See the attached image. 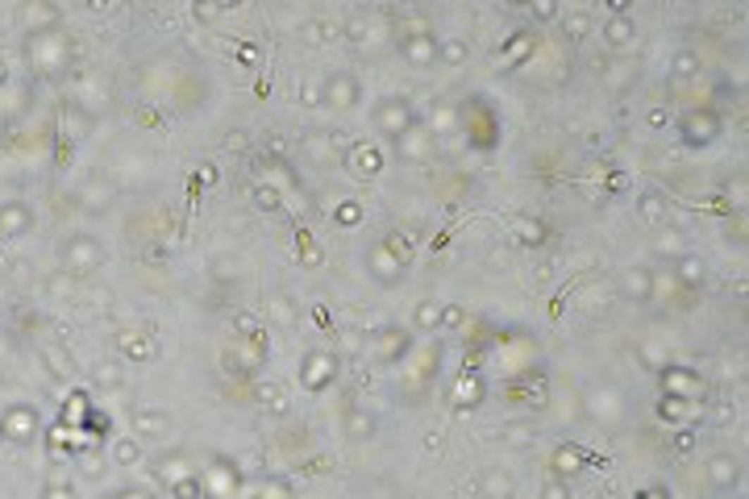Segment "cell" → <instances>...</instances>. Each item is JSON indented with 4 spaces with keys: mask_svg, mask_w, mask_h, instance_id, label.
Instances as JSON below:
<instances>
[{
    "mask_svg": "<svg viewBox=\"0 0 749 499\" xmlns=\"http://www.w3.org/2000/svg\"><path fill=\"white\" fill-rule=\"evenodd\" d=\"M441 324H445V329H458V324H462V308H458V304H445V308H441Z\"/></svg>",
    "mask_w": 749,
    "mask_h": 499,
    "instance_id": "17",
    "label": "cell"
},
{
    "mask_svg": "<svg viewBox=\"0 0 749 499\" xmlns=\"http://www.w3.org/2000/svg\"><path fill=\"white\" fill-rule=\"evenodd\" d=\"M441 58H445V63H462V58H466V42H462V38H450V42L441 46Z\"/></svg>",
    "mask_w": 749,
    "mask_h": 499,
    "instance_id": "14",
    "label": "cell"
},
{
    "mask_svg": "<svg viewBox=\"0 0 749 499\" xmlns=\"http://www.w3.org/2000/svg\"><path fill=\"white\" fill-rule=\"evenodd\" d=\"M441 324V304L438 300H421L416 304V329H438Z\"/></svg>",
    "mask_w": 749,
    "mask_h": 499,
    "instance_id": "9",
    "label": "cell"
},
{
    "mask_svg": "<svg viewBox=\"0 0 749 499\" xmlns=\"http://www.w3.org/2000/svg\"><path fill=\"white\" fill-rule=\"evenodd\" d=\"M304 104H321V91L312 88V84H309V88H304Z\"/></svg>",
    "mask_w": 749,
    "mask_h": 499,
    "instance_id": "24",
    "label": "cell"
},
{
    "mask_svg": "<svg viewBox=\"0 0 749 499\" xmlns=\"http://www.w3.org/2000/svg\"><path fill=\"white\" fill-rule=\"evenodd\" d=\"M604 42L612 46V50H624V46L637 42V25H633V17H608V25H604Z\"/></svg>",
    "mask_w": 749,
    "mask_h": 499,
    "instance_id": "2",
    "label": "cell"
},
{
    "mask_svg": "<svg viewBox=\"0 0 749 499\" xmlns=\"http://www.w3.org/2000/svg\"><path fill=\"white\" fill-rule=\"evenodd\" d=\"M346 433H350L354 441H366V437H375V416H366V412L354 408L346 416Z\"/></svg>",
    "mask_w": 749,
    "mask_h": 499,
    "instance_id": "7",
    "label": "cell"
},
{
    "mask_svg": "<svg viewBox=\"0 0 749 499\" xmlns=\"http://www.w3.org/2000/svg\"><path fill=\"white\" fill-rule=\"evenodd\" d=\"M629 296H633V300H650V274L645 271L629 274Z\"/></svg>",
    "mask_w": 749,
    "mask_h": 499,
    "instance_id": "12",
    "label": "cell"
},
{
    "mask_svg": "<svg viewBox=\"0 0 749 499\" xmlns=\"http://www.w3.org/2000/svg\"><path fill=\"white\" fill-rule=\"evenodd\" d=\"M716 420H720V424H729V420H733V408H729V404H720V408H716Z\"/></svg>",
    "mask_w": 749,
    "mask_h": 499,
    "instance_id": "23",
    "label": "cell"
},
{
    "mask_svg": "<svg viewBox=\"0 0 749 499\" xmlns=\"http://www.w3.org/2000/svg\"><path fill=\"white\" fill-rule=\"evenodd\" d=\"M679 279H683V287H695V283L704 279V267H700V258H683V263H679Z\"/></svg>",
    "mask_w": 749,
    "mask_h": 499,
    "instance_id": "10",
    "label": "cell"
},
{
    "mask_svg": "<svg viewBox=\"0 0 749 499\" xmlns=\"http://www.w3.org/2000/svg\"><path fill=\"white\" fill-rule=\"evenodd\" d=\"M325 96H329L333 104H342V108H346V104H354V100H358V84H354L350 75H333V80H329V88H325Z\"/></svg>",
    "mask_w": 749,
    "mask_h": 499,
    "instance_id": "6",
    "label": "cell"
},
{
    "mask_svg": "<svg viewBox=\"0 0 749 499\" xmlns=\"http://www.w3.org/2000/svg\"><path fill=\"white\" fill-rule=\"evenodd\" d=\"M558 13H562L558 4H533V17H541V21H554Z\"/></svg>",
    "mask_w": 749,
    "mask_h": 499,
    "instance_id": "19",
    "label": "cell"
},
{
    "mask_svg": "<svg viewBox=\"0 0 749 499\" xmlns=\"http://www.w3.org/2000/svg\"><path fill=\"white\" fill-rule=\"evenodd\" d=\"M545 499H567V491H562V483H550V487H545Z\"/></svg>",
    "mask_w": 749,
    "mask_h": 499,
    "instance_id": "22",
    "label": "cell"
},
{
    "mask_svg": "<svg viewBox=\"0 0 749 499\" xmlns=\"http://www.w3.org/2000/svg\"><path fill=\"white\" fill-rule=\"evenodd\" d=\"M558 470H567V474H571V470H578V457H574V454H558Z\"/></svg>",
    "mask_w": 749,
    "mask_h": 499,
    "instance_id": "20",
    "label": "cell"
},
{
    "mask_svg": "<svg viewBox=\"0 0 749 499\" xmlns=\"http://www.w3.org/2000/svg\"><path fill=\"white\" fill-rule=\"evenodd\" d=\"M641 217H645V221H662V217H666L658 196H645V200H641Z\"/></svg>",
    "mask_w": 749,
    "mask_h": 499,
    "instance_id": "15",
    "label": "cell"
},
{
    "mask_svg": "<svg viewBox=\"0 0 749 499\" xmlns=\"http://www.w3.org/2000/svg\"><path fill=\"white\" fill-rule=\"evenodd\" d=\"M483 491L491 499L500 495V499H508L512 495V479H508V474H504V470H487V479H483Z\"/></svg>",
    "mask_w": 749,
    "mask_h": 499,
    "instance_id": "8",
    "label": "cell"
},
{
    "mask_svg": "<svg viewBox=\"0 0 749 499\" xmlns=\"http://www.w3.org/2000/svg\"><path fill=\"white\" fill-rule=\"evenodd\" d=\"M263 495H266V499H287V487H283V483H271Z\"/></svg>",
    "mask_w": 749,
    "mask_h": 499,
    "instance_id": "21",
    "label": "cell"
},
{
    "mask_svg": "<svg viewBox=\"0 0 749 499\" xmlns=\"http://www.w3.org/2000/svg\"><path fill=\"white\" fill-rule=\"evenodd\" d=\"M375 121H379V130L383 134H404L408 125H412V108H408V100H400V96H388L383 104H379V113H375Z\"/></svg>",
    "mask_w": 749,
    "mask_h": 499,
    "instance_id": "1",
    "label": "cell"
},
{
    "mask_svg": "<svg viewBox=\"0 0 749 499\" xmlns=\"http://www.w3.org/2000/svg\"><path fill=\"white\" fill-rule=\"evenodd\" d=\"M309 366H312V370H309V383H312V387H321V379H325V370H321V366H329V358H321V354H316Z\"/></svg>",
    "mask_w": 749,
    "mask_h": 499,
    "instance_id": "18",
    "label": "cell"
},
{
    "mask_svg": "<svg viewBox=\"0 0 749 499\" xmlns=\"http://www.w3.org/2000/svg\"><path fill=\"white\" fill-rule=\"evenodd\" d=\"M371 263H375V267H371V271H375V279H379V283H400V274H404V267H400L396 258H392V254H388V246H379V250H375V258H371Z\"/></svg>",
    "mask_w": 749,
    "mask_h": 499,
    "instance_id": "5",
    "label": "cell"
},
{
    "mask_svg": "<svg viewBox=\"0 0 749 499\" xmlns=\"http://www.w3.org/2000/svg\"><path fill=\"white\" fill-rule=\"evenodd\" d=\"M587 30H591V17H587V13H567V34H571V38H583Z\"/></svg>",
    "mask_w": 749,
    "mask_h": 499,
    "instance_id": "13",
    "label": "cell"
},
{
    "mask_svg": "<svg viewBox=\"0 0 749 499\" xmlns=\"http://www.w3.org/2000/svg\"><path fill=\"white\" fill-rule=\"evenodd\" d=\"M695 71H700V58H695L691 50L674 54V75H679V80H687V75H695Z\"/></svg>",
    "mask_w": 749,
    "mask_h": 499,
    "instance_id": "11",
    "label": "cell"
},
{
    "mask_svg": "<svg viewBox=\"0 0 749 499\" xmlns=\"http://www.w3.org/2000/svg\"><path fill=\"white\" fill-rule=\"evenodd\" d=\"M645 499H662V495H645Z\"/></svg>",
    "mask_w": 749,
    "mask_h": 499,
    "instance_id": "25",
    "label": "cell"
},
{
    "mask_svg": "<svg viewBox=\"0 0 749 499\" xmlns=\"http://www.w3.org/2000/svg\"><path fill=\"white\" fill-rule=\"evenodd\" d=\"M358 221H362V208H358V204H342V208H338V225H358Z\"/></svg>",
    "mask_w": 749,
    "mask_h": 499,
    "instance_id": "16",
    "label": "cell"
},
{
    "mask_svg": "<svg viewBox=\"0 0 749 499\" xmlns=\"http://www.w3.org/2000/svg\"><path fill=\"white\" fill-rule=\"evenodd\" d=\"M404 54H408L412 63H433V58H438V38H433V34H408Z\"/></svg>",
    "mask_w": 749,
    "mask_h": 499,
    "instance_id": "4",
    "label": "cell"
},
{
    "mask_svg": "<svg viewBox=\"0 0 749 499\" xmlns=\"http://www.w3.org/2000/svg\"><path fill=\"white\" fill-rule=\"evenodd\" d=\"M737 474H741V470H737V462H733V457H712V462H707V479H712V487H720V491H729V487H733V483H737Z\"/></svg>",
    "mask_w": 749,
    "mask_h": 499,
    "instance_id": "3",
    "label": "cell"
}]
</instances>
